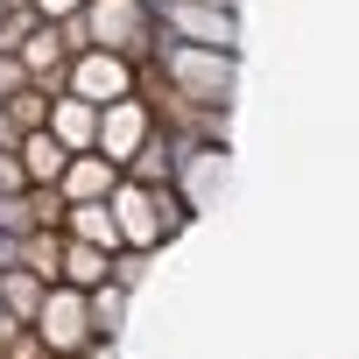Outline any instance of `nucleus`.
I'll use <instances>...</instances> for the list:
<instances>
[{
  "label": "nucleus",
  "mask_w": 359,
  "mask_h": 359,
  "mask_svg": "<svg viewBox=\"0 0 359 359\" xmlns=\"http://www.w3.org/2000/svg\"><path fill=\"white\" fill-rule=\"evenodd\" d=\"M106 212H113V226H120V247H134V254L162 247V233L176 226V219H169L176 205H169L155 184H134V176H120V184L106 191Z\"/></svg>",
  "instance_id": "nucleus-1"
},
{
  "label": "nucleus",
  "mask_w": 359,
  "mask_h": 359,
  "mask_svg": "<svg viewBox=\"0 0 359 359\" xmlns=\"http://www.w3.org/2000/svg\"><path fill=\"white\" fill-rule=\"evenodd\" d=\"M113 275V254H99V247H85V240H64V268H57V282H71V289H99Z\"/></svg>",
  "instance_id": "nucleus-13"
},
{
  "label": "nucleus",
  "mask_w": 359,
  "mask_h": 359,
  "mask_svg": "<svg viewBox=\"0 0 359 359\" xmlns=\"http://www.w3.org/2000/svg\"><path fill=\"white\" fill-rule=\"evenodd\" d=\"M43 289H50V282H43V275H29V268H0V303H8V310H15L22 324L36 317V303H43Z\"/></svg>",
  "instance_id": "nucleus-16"
},
{
  "label": "nucleus",
  "mask_w": 359,
  "mask_h": 359,
  "mask_svg": "<svg viewBox=\"0 0 359 359\" xmlns=\"http://www.w3.org/2000/svg\"><path fill=\"white\" fill-rule=\"evenodd\" d=\"M78 22H85V43L92 50L141 57V43H148V0H85Z\"/></svg>",
  "instance_id": "nucleus-5"
},
{
  "label": "nucleus",
  "mask_w": 359,
  "mask_h": 359,
  "mask_svg": "<svg viewBox=\"0 0 359 359\" xmlns=\"http://www.w3.org/2000/svg\"><path fill=\"white\" fill-rule=\"evenodd\" d=\"M162 22L184 36V43H205V50H233L240 29H233V8H212V0H169Z\"/></svg>",
  "instance_id": "nucleus-7"
},
{
  "label": "nucleus",
  "mask_w": 359,
  "mask_h": 359,
  "mask_svg": "<svg viewBox=\"0 0 359 359\" xmlns=\"http://www.w3.org/2000/svg\"><path fill=\"white\" fill-rule=\"evenodd\" d=\"M29 331H36L57 359H71L78 345H92V310H85V289L50 282V289H43V303H36V317H29Z\"/></svg>",
  "instance_id": "nucleus-3"
},
{
  "label": "nucleus",
  "mask_w": 359,
  "mask_h": 359,
  "mask_svg": "<svg viewBox=\"0 0 359 359\" xmlns=\"http://www.w3.org/2000/svg\"><path fill=\"white\" fill-rule=\"evenodd\" d=\"M64 240H85V247H99V254H120V226H113L106 198H99V205H64Z\"/></svg>",
  "instance_id": "nucleus-11"
},
{
  "label": "nucleus",
  "mask_w": 359,
  "mask_h": 359,
  "mask_svg": "<svg viewBox=\"0 0 359 359\" xmlns=\"http://www.w3.org/2000/svg\"><path fill=\"white\" fill-rule=\"evenodd\" d=\"M22 268L43 275V282H57V268H64V233H57V226H29V233H22Z\"/></svg>",
  "instance_id": "nucleus-14"
},
{
  "label": "nucleus",
  "mask_w": 359,
  "mask_h": 359,
  "mask_svg": "<svg viewBox=\"0 0 359 359\" xmlns=\"http://www.w3.org/2000/svg\"><path fill=\"white\" fill-rule=\"evenodd\" d=\"M64 92L85 99V106L134 99V57H120V50H78V57L64 64Z\"/></svg>",
  "instance_id": "nucleus-4"
},
{
  "label": "nucleus",
  "mask_w": 359,
  "mask_h": 359,
  "mask_svg": "<svg viewBox=\"0 0 359 359\" xmlns=\"http://www.w3.org/2000/svg\"><path fill=\"white\" fill-rule=\"evenodd\" d=\"M36 22H43L36 8H0V50H22L36 36Z\"/></svg>",
  "instance_id": "nucleus-19"
},
{
  "label": "nucleus",
  "mask_w": 359,
  "mask_h": 359,
  "mask_svg": "<svg viewBox=\"0 0 359 359\" xmlns=\"http://www.w3.org/2000/svg\"><path fill=\"white\" fill-rule=\"evenodd\" d=\"M22 205H29V226H57V233H64V191H57V184H29Z\"/></svg>",
  "instance_id": "nucleus-18"
},
{
  "label": "nucleus",
  "mask_w": 359,
  "mask_h": 359,
  "mask_svg": "<svg viewBox=\"0 0 359 359\" xmlns=\"http://www.w3.org/2000/svg\"><path fill=\"white\" fill-rule=\"evenodd\" d=\"M15 191H29V176H22V162L0 148V198H15Z\"/></svg>",
  "instance_id": "nucleus-22"
},
{
  "label": "nucleus",
  "mask_w": 359,
  "mask_h": 359,
  "mask_svg": "<svg viewBox=\"0 0 359 359\" xmlns=\"http://www.w3.org/2000/svg\"><path fill=\"white\" fill-rule=\"evenodd\" d=\"M92 127H99V106H85V99H71V92H57L50 99V134L78 155V148H92Z\"/></svg>",
  "instance_id": "nucleus-12"
},
{
  "label": "nucleus",
  "mask_w": 359,
  "mask_h": 359,
  "mask_svg": "<svg viewBox=\"0 0 359 359\" xmlns=\"http://www.w3.org/2000/svg\"><path fill=\"white\" fill-rule=\"evenodd\" d=\"M22 85H29V71H22V57H15V50H0V99H15Z\"/></svg>",
  "instance_id": "nucleus-21"
},
{
  "label": "nucleus",
  "mask_w": 359,
  "mask_h": 359,
  "mask_svg": "<svg viewBox=\"0 0 359 359\" xmlns=\"http://www.w3.org/2000/svg\"><path fill=\"white\" fill-rule=\"evenodd\" d=\"M85 310H92V338H113L120 331V310H127V282H99V289H85Z\"/></svg>",
  "instance_id": "nucleus-15"
},
{
  "label": "nucleus",
  "mask_w": 359,
  "mask_h": 359,
  "mask_svg": "<svg viewBox=\"0 0 359 359\" xmlns=\"http://www.w3.org/2000/svg\"><path fill=\"white\" fill-rule=\"evenodd\" d=\"M15 331H22V317H15V310H8V303H0V345H8V338H15Z\"/></svg>",
  "instance_id": "nucleus-27"
},
{
  "label": "nucleus",
  "mask_w": 359,
  "mask_h": 359,
  "mask_svg": "<svg viewBox=\"0 0 359 359\" xmlns=\"http://www.w3.org/2000/svg\"><path fill=\"white\" fill-rule=\"evenodd\" d=\"M155 127H148V106L141 99H113V106H99V127H92V148L113 162V169H127V155L148 141Z\"/></svg>",
  "instance_id": "nucleus-6"
},
{
  "label": "nucleus",
  "mask_w": 359,
  "mask_h": 359,
  "mask_svg": "<svg viewBox=\"0 0 359 359\" xmlns=\"http://www.w3.org/2000/svg\"><path fill=\"white\" fill-rule=\"evenodd\" d=\"M15 141H22V127L8 120V106H0V148H8V155H15Z\"/></svg>",
  "instance_id": "nucleus-26"
},
{
  "label": "nucleus",
  "mask_w": 359,
  "mask_h": 359,
  "mask_svg": "<svg viewBox=\"0 0 359 359\" xmlns=\"http://www.w3.org/2000/svg\"><path fill=\"white\" fill-rule=\"evenodd\" d=\"M29 8H36L43 22H64V15H78V8H85V0H29Z\"/></svg>",
  "instance_id": "nucleus-23"
},
{
  "label": "nucleus",
  "mask_w": 359,
  "mask_h": 359,
  "mask_svg": "<svg viewBox=\"0 0 359 359\" xmlns=\"http://www.w3.org/2000/svg\"><path fill=\"white\" fill-rule=\"evenodd\" d=\"M71 359H113V338H92V345H78Z\"/></svg>",
  "instance_id": "nucleus-25"
},
{
  "label": "nucleus",
  "mask_w": 359,
  "mask_h": 359,
  "mask_svg": "<svg viewBox=\"0 0 359 359\" xmlns=\"http://www.w3.org/2000/svg\"><path fill=\"white\" fill-rule=\"evenodd\" d=\"M0 8H29V0H0Z\"/></svg>",
  "instance_id": "nucleus-28"
},
{
  "label": "nucleus",
  "mask_w": 359,
  "mask_h": 359,
  "mask_svg": "<svg viewBox=\"0 0 359 359\" xmlns=\"http://www.w3.org/2000/svg\"><path fill=\"white\" fill-rule=\"evenodd\" d=\"M169 92L191 106H226L233 92V50H205V43H169Z\"/></svg>",
  "instance_id": "nucleus-2"
},
{
  "label": "nucleus",
  "mask_w": 359,
  "mask_h": 359,
  "mask_svg": "<svg viewBox=\"0 0 359 359\" xmlns=\"http://www.w3.org/2000/svg\"><path fill=\"white\" fill-rule=\"evenodd\" d=\"M0 359H57V352H50V345H43V338H36L29 324H22V331H15L8 345H0Z\"/></svg>",
  "instance_id": "nucleus-20"
},
{
  "label": "nucleus",
  "mask_w": 359,
  "mask_h": 359,
  "mask_svg": "<svg viewBox=\"0 0 359 359\" xmlns=\"http://www.w3.org/2000/svg\"><path fill=\"white\" fill-rule=\"evenodd\" d=\"M15 57H22L29 85H43V92H64V64H71V50L57 43V29H50V22H36V36H29Z\"/></svg>",
  "instance_id": "nucleus-9"
},
{
  "label": "nucleus",
  "mask_w": 359,
  "mask_h": 359,
  "mask_svg": "<svg viewBox=\"0 0 359 359\" xmlns=\"http://www.w3.org/2000/svg\"><path fill=\"white\" fill-rule=\"evenodd\" d=\"M15 162H22V176H29V184H57V176H64V162H71V148H64L50 127H36V134H22V141H15Z\"/></svg>",
  "instance_id": "nucleus-10"
},
{
  "label": "nucleus",
  "mask_w": 359,
  "mask_h": 359,
  "mask_svg": "<svg viewBox=\"0 0 359 359\" xmlns=\"http://www.w3.org/2000/svg\"><path fill=\"white\" fill-rule=\"evenodd\" d=\"M0 268H22V233H0Z\"/></svg>",
  "instance_id": "nucleus-24"
},
{
  "label": "nucleus",
  "mask_w": 359,
  "mask_h": 359,
  "mask_svg": "<svg viewBox=\"0 0 359 359\" xmlns=\"http://www.w3.org/2000/svg\"><path fill=\"white\" fill-rule=\"evenodd\" d=\"M120 184V169L99 155V148H78L71 162H64V176H57V191H64V205H99L106 191Z\"/></svg>",
  "instance_id": "nucleus-8"
},
{
  "label": "nucleus",
  "mask_w": 359,
  "mask_h": 359,
  "mask_svg": "<svg viewBox=\"0 0 359 359\" xmlns=\"http://www.w3.org/2000/svg\"><path fill=\"white\" fill-rule=\"evenodd\" d=\"M50 99H57V92H43V85H22L15 99H0V106H8V120H15L22 134H36V127H50Z\"/></svg>",
  "instance_id": "nucleus-17"
}]
</instances>
